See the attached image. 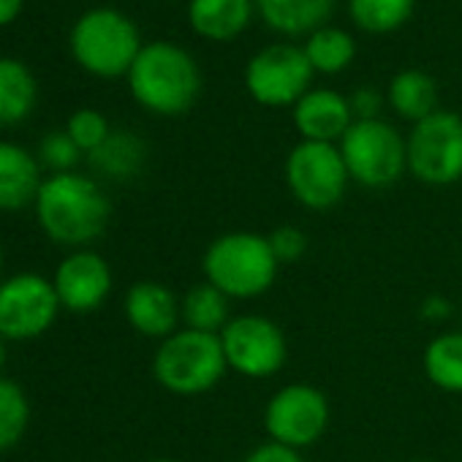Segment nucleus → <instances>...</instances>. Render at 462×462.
<instances>
[{
  "instance_id": "obj_1",
  "label": "nucleus",
  "mask_w": 462,
  "mask_h": 462,
  "mask_svg": "<svg viewBox=\"0 0 462 462\" xmlns=\"http://www.w3.org/2000/svg\"><path fill=\"white\" fill-rule=\"evenodd\" d=\"M33 209L47 240L71 251L96 243L112 217V204L104 188L79 171L44 177Z\"/></svg>"
},
{
  "instance_id": "obj_2",
  "label": "nucleus",
  "mask_w": 462,
  "mask_h": 462,
  "mask_svg": "<svg viewBox=\"0 0 462 462\" xmlns=\"http://www.w3.org/2000/svg\"><path fill=\"white\" fill-rule=\"evenodd\" d=\"M128 88L139 106L152 115L174 117L188 112L201 90L196 60L177 44L155 42L142 47L128 71Z\"/></svg>"
},
{
  "instance_id": "obj_3",
  "label": "nucleus",
  "mask_w": 462,
  "mask_h": 462,
  "mask_svg": "<svg viewBox=\"0 0 462 462\" xmlns=\"http://www.w3.org/2000/svg\"><path fill=\"white\" fill-rule=\"evenodd\" d=\"M204 281L228 300H256L278 278V259L270 240L256 231H228L209 243L201 259Z\"/></svg>"
},
{
  "instance_id": "obj_4",
  "label": "nucleus",
  "mask_w": 462,
  "mask_h": 462,
  "mask_svg": "<svg viewBox=\"0 0 462 462\" xmlns=\"http://www.w3.org/2000/svg\"><path fill=\"white\" fill-rule=\"evenodd\" d=\"M226 354L220 335H207L196 329H177L152 356L155 381L177 397H199L220 383L226 375Z\"/></svg>"
},
{
  "instance_id": "obj_5",
  "label": "nucleus",
  "mask_w": 462,
  "mask_h": 462,
  "mask_svg": "<svg viewBox=\"0 0 462 462\" xmlns=\"http://www.w3.org/2000/svg\"><path fill=\"white\" fill-rule=\"evenodd\" d=\"M74 60L96 77L115 79L128 77L134 60L142 52L136 25L117 9H90L85 12L69 36Z\"/></svg>"
},
{
  "instance_id": "obj_6",
  "label": "nucleus",
  "mask_w": 462,
  "mask_h": 462,
  "mask_svg": "<svg viewBox=\"0 0 462 462\" xmlns=\"http://www.w3.org/2000/svg\"><path fill=\"white\" fill-rule=\"evenodd\" d=\"M348 177L365 188H386L408 169L405 139L383 120H354L340 139Z\"/></svg>"
},
{
  "instance_id": "obj_7",
  "label": "nucleus",
  "mask_w": 462,
  "mask_h": 462,
  "mask_svg": "<svg viewBox=\"0 0 462 462\" xmlns=\"http://www.w3.org/2000/svg\"><path fill=\"white\" fill-rule=\"evenodd\" d=\"M408 147V171L424 185H454L462 180V117L454 112H432L413 123Z\"/></svg>"
},
{
  "instance_id": "obj_8",
  "label": "nucleus",
  "mask_w": 462,
  "mask_h": 462,
  "mask_svg": "<svg viewBox=\"0 0 462 462\" xmlns=\"http://www.w3.org/2000/svg\"><path fill=\"white\" fill-rule=\"evenodd\" d=\"M60 310L52 278L17 273L0 281V337L6 343H28L47 335Z\"/></svg>"
},
{
  "instance_id": "obj_9",
  "label": "nucleus",
  "mask_w": 462,
  "mask_h": 462,
  "mask_svg": "<svg viewBox=\"0 0 462 462\" xmlns=\"http://www.w3.org/2000/svg\"><path fill=\"white\" fill-rule=\"evenodd\" d=\"M348 169L340 147L327 142H300L286 158V185L291 196L316 212L340 204L348 188Z\"/></svg>"
},
{
  "instance_id": "obj_10",
  "label": "nucleus",
  "mask_w": 462,
  "mask_h": 462,
  "mask_svg": "<svg viewBox=\"0 0 462 462\" xmlns=\"http://www.w3.org/2000/svg\"><path fill=\"white\" fill-rule=\"evenodd\" d=\"M220 346L228 370L254 381L278 375L289 359L283 329L273 319L259 313L231 319L220 332Z\"/></svg>"
},
{
  "instance_id": "obj_11",
  "label": "nucleus",
  "mask_w": 462,
  "mask_h": 462,
  "mask_svg": "<svg viewBox=\"0 0 462 462\" xmlns=\"http://www.w3.org/2000/svg\"><path fill=\"white\" fill-rule=\"evenodd\" d=\"M264 430L270 440L289 448H308L329 430V400L310 383H289L278 389L264 408Z\"/></svg>"
},
{
  "instance_id": "obj_12",
  "label": "nucleus",
  "mask_w": 462,
  "mask_h": 462,
  "mask_svg": "<svg viewBox=\"0 0 462 462\" xmlns=\"http://www.w3.org/2000/svg\"><path fill=\"white\" fill-rule=\"evenodd\" d=\"M313 66L302 47L273 44L256 52L245 69V88L262 106H291L310 93Z\"/></svg>"
},
{
  "instance_id": "obj_13",
  "label": "nucleus",
  "mask_w": 462,
  "mask_h": 462,
  "mask_svg": "<svg viewBox=\"0 0 462 462\" xmlns=\"http://www.w3.org/2000/svg\"><path fill=\"white\" fill-rule=\"evenodd\" d=\"M112 270L106 259L90 248L71 251L55 270L52 286L60 308L69 313H96L112 294Z\"/></svg>"
},
{
  "instance_id": "obj_14",
  "label": "nucleus",
  "mask_w": 462,
  "mask_h": 462,
  "mask_svg": "<svg viewBox=\"0 0 462 462\" xmlns=\"http://www.w3.org/2000/svg\"><path fill=\"white\" fill-rule=\"evenodd\" d=\"M123 313L131 329L150 340H166L182 321V305L177 294L158 281L134 283L125 294Z\"/></svg>"
},
{
  "instance_id": "obj_15",
  "label": "nucleus",
  "mask_w": 462,
  "mask_h": 462,
  "mask_svg": "<svg viewBox=\"0 0 462 462\" xmlns=\"http://www.w3.org/2000/svg\"><path fill=\"white\" fill-rule=\"evenodd\" d=\"M354 123V112L346 96L337 90H310L294 104V125L305 142L335 144Z\"/></svg>"
},
{
  "instance_id": "obj_16",
  "label": "nucleus",
  "mask_w": 462,
  "mask_h": 462,
  "mask_svg": "<svg viewBox=\"0 0 462 462\" xmlns=\"http://www.w3.org/2000/svg\"><path fill=\"white\" fill-rule=\"evenodd\" d=\"M42 182V163L31 150L14 142H0V212L33 207Z\"/></svg>"
},
{
  "instance_id": "obj_17",
  "label": "nucleus",
  "mask_w": 462,
  "mask_h": 462,
  "mask_svg": "<svg viewBox=\"0 0 462 462\" xmlns=\"http://www.w3.org/2000/svg\"><path fill=\"white\" fill-rule=\"evenodd\" d=\"M254 6V0H190L188 23L201 39L231 42L251 25Z\"/></svg>"
},
{
  "instance_id": "obj_18",
  "label": "nucleus",
  "mask_w": 462,
  "mask_h": 462,
  "mask_svg": "<svg viewBox=\"0 0 462 462\" xmlns=\"http://www.w3.org/2000/svg\"><path fill=\"white\" fill-rule=\"evenodd\" d=\"M39 101L33 71L17 58H0V125L25 123Z\"/></svg>"
},
{
  "instance_id": "obj_19",
  "label": "nucleus",
  "mask_w": 462,
  "mask_h": 462,
  "mask_svg": "<svg viewBox=\"0 0 462 462\" xmlns=\"http://www.w3.org/2000/svg\"><path fill=\"white\" fill-rule=\"evenodd\" d=\"M335 0H256L262 20L283 33L302 36L321 28V23L332 14Z\"/></svg>"
},
{
  "instance_id": "obj_20",
  "label": "nucleus",
  "mask_w": 462,
  "mask_h": 462,
  "mask_svg": "<svg viewBox=\"0 0 462 462\" xmlns=\"http://www.w3.org/2000/svg\"><path fill=\"white\" fill-rule=\"evenodd\" d=\"M386 98L400 117L413 120V123L438 112V85L430 74H424L419 69L400 71L392 79Z\"/></svg>"
},
{
  "instance_id": "obj_21",
  "label": "nucleus",
  "mask_w": 462,
  "mask_h": 462,
  "mask_svg": "<svg viewBox=\"0 0 462 462\" xmlns=\"http://www.w3.org/2000/svg\"><path fill=\"white\" fill-rule=\"evenodd\" d=\"M424 375L432 386L462 394V332H440L427 343Z\"/></svg>"
},
{
  "instance_id": "obj_22",
  "label": "nucleus",
  "mask_w": 462,
  "mask_h": 462,
  "mask_svg": "<svg viewBox=\"0 0 462 462\" xmlns=\"http://www.w3.org/2000/svg\"><path fill=\"white\" fill-rule=\"evenodd\" d=\"M93 169L109 180H128L144 163V142L128 131H112L109 139L88 155Z\"/></svg>"
},
{
  "instance_id": "obj_23",
  "label": "nucleus",
  "mask_w": 462,
  "mask_h": 462,
  "mask_svg": "<svg viewBox=\"0 0 462 462\" xmlns=\"http://www.w3.org/2000/svg\"><path fill=\"white\" fill-rule=\"evenodd\" d=\"M180 305H182V324H185V329H196V332H207V335H220L223 327L231 321L228 319V297L220 294L207 281L193 286L180 300Z\"/></svg>"
},
{
  "instance_id": "obj_24",
  "label": "nucleus",
  "mask_w": 462,
  "mask_h": 462,
  "mask_svg": "<svg viewBox=\"0 0 462 462\" xmlns=\"http://www.w3.org/2000/svg\"><path fill=\"white\" fill-rule=\"evenodd\" d=\"M302 50H305L313 71H321V74H340L356 55L354 39L340 28H319V31H313Z\"/></svg>"
},
{
  "instance_id": "obj_25",
  "label": "nucleus",
  "mask_w": 462,
  "mask_h": 462,
  "mask_svg": "<svg viewBox=\"0 0 462 462\" xmlns=\"http://www.w3.org/2000/svg\"><path fill=\"white\" fill-rule=\"evenodd\" d=\"M31 427V400L25 389L0 375V454L12 451Z\"/></svg>"
},
{
  "instance_id": "obj_26",
  "label": "nucleus",
  "mask_w": 462,
  "mask_h": 462,
  "mask_svg": "<svg viewBox=\"0 0 462 462\" xmlns=\"http://www.w3.org/2000/svg\"><path fill=\"white\" fill-rule=\"evenodd\" d=\"M351 20L367 33H392L413 12V0H348Z\"/></svg>"
},
{
  "instance_id": "obj_27",
  "label": "nucleus",
  "mask_w": 462,
  "mask_h": 462,
  "mask_svg": "<svg viewBox=\"0 0 462 462\" xmlns=\"http://www.w3.org/2000/svg\"><path fill=\"white\" fill-rule=\"evenodd\" d=\"M66 134L74 139V144L85 155H90V152H96L109 139L112 128H109V120L101 112H96V109H77L69 117V123H66Z\"/></svg>"
},
{
  "instance_id": "obj_28",
  "label": "nucleus",
  "mask_w": 462,
  "mask_h": 462,
  "mask_svg": "<svg viewBox=\"0 0 462 462\" xmlns=\"http://www.w3.org/2000/svg\"><path fill=\"white\" fill-rule=\"evenodd\" d=\"M82 155L85 152L74 144V139L66 131H52L39 144V163L52 169V174L74 171V166L79 163Z\"/></svg>"
},
{
  "instance_id": "obj_29",
  "label": "nucleus",
  "mask_w": 462,
  "mask_h": 462,
  "mask_svg": "<svg viewBox=\"0 0 462 462\" xmlns=\"http://www.w3.org/2000/svg\"><path fill=\"white\" fill-rule=\"evenodd\" d=\"M267 240L278 264H294L308 254V235L297 226H278Z\"/></svg>"
},
{
  "instance_id": "obj_30",
  "label": "nucleus",
  "mask_w": 462,
  "mask_h": 462,
  "mask_svg": "<svg viewBox=\"0 0 462 462\" xmlns=\"http://www.w3.org/2000/svg\"><path fill=\"white\" fill-rule=\"evenodd\" d=\"M243 462H305V459H302V454L297 448H289L283 443L267 440V443L256 446Z\"/></svg>"
},
{
  "instance_id": "obj_31",
  "label": "nucleus",
  "mask_w": 462,
  "mask_h": 462,
  "mask_svg": "<svg viewBox=\"0 0 462 462\" xmlns=\"http://www.w3.org/2000/svg\"><path fill=\"white\" fill-rule=\"evenodd\" d=\"M351 112H354V120H378V112H381V96L373 90V88H362L356 90L351 98Z\"/></svg>"
},
{
  "instance_id": "obj_32",
  "label": "nucleus",
  "mask_w": 462,
  "mask_h": 462,
  "mask_svg": "<svg viewBox=\"0 0 462 462\" xmlns=\"http://www.w3.org/2000/svg\"><path fill=\"white\" fill-rule=\"evenodd\" d=\"M451 313V308H448V302L446 300H440V297H430L424 305H421V316L424 319H430V321H443L446 316Z\"/></svg>"
},
{
  "instance_id": "obj_33",
  "label": "nucleus",
  "mask_w": 462,
  "mask_h": 462,
  "mask_svg": "<svg viewBox=\"0 0 462 462\" xmlns=\"http://www.w3.org/2000/svg\"><path fill=\"white\" fill-rule=\"evenodd\" d=\"M23 0H0V25H9L20 17Z\"/></svg>"
},
{
  "instance_id": "obj_34",
  "label": "nucleus",
  "mask_w": 462,
  "mask_h": 462,
  "mask_svg": "<svg viewBox=\"0 0 462 462\" xmlns=\"http://www.w3.org/2000/svg\"><path fill=\"white\" fill-rule=\"evenodd\" d=\"M4 367H6V340L0 337V370H4Z\"/></svg>"
},
{
  "instance_id": "obj_35",
  "label": "nucleus",
  "mask_w": 462,
  "mask_h": 462,
  "mask_svg": "<svg viewBox=\"0 0 462 462\" xmlns=\"http://www.w3.org/2000/svg\"><path fill=\"white\" fill-rule=\"evenodd\" d=\"M150 462H180V459H169V457H158V459H150Z\"/></svg>"
},
{
  "instance_id": "obj_36",
  "label": "nucleus",
  "mask_w": 462,
  "mask_h": 462,
  "mask_svg": "<svg viewBox=\"0 0 462 462\" xmlns=\"http://www.w3.org/2000/svg\"><path fill=\"white\" fill-rule=\"evenodd\" d=\"M0 281H4V254H0Z\"/></svg>"
},
{
  "instance_id": "obj_37",
  "label": "nucleus",
  "mask_w": 462,
  "mask_h": 462,
  "mask_svg": "<svg viewBox=\"0 0 462 462\" xmlns=\"http://www.w3.org/2000/svg\"><path fill=\"white\" fill-rule=\"evenodd\" d=\"M408 462H430V459H408Z\"/></svg>"
}]
</instances>
